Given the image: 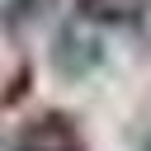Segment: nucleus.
I'll return each mask as SVG.
<instances>
[{"mask_svg": "<svg viewBox=\"0 0 151 151\" xmlns=\"http://www.w3.org/2000/svg\"><path fill=\"white\" fill-rule=\"evenodd\" d=\"M14 151H80V146H76V132H71L61 118H42L33 132L19 137Z\"/></svg>", "mask_w": 151, "mask_h": 151, "instance_id": "f257e3e1", "label": "nucleus"}]
</instances>
